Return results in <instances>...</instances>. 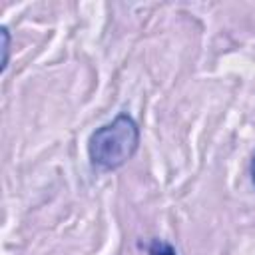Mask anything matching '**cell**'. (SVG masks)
<instances>
[{
    "label": "cell",
    "instance_id": "obj_4",
    "mask_svg": "<svg viewBox=\"0 0 255 255\" xmlns=\"http://www.w3.org/2000/svg\"><path fill=\"white\" fill-rule=\"evenodd\" d=\"M249 175H251V185L255 187V155L251 159V165H249Z\"/></svg>",
    "mask_w": 255,
    "mask_h": 255
},
{
    "label": "cell",
    "instance_id": "obj_1",
    "mask_svg": "<svg viewBox=\"0 0 255 255\" xmlns=\"http://www.w3.org/2000/svg\"><path fill=\"white\" fill-rule=\"evenodd\" d=\"M139 147V126L128 114H118L112 122L96 128L88 137V157L98 169L112 171L126 165Z\"/></svg>",
    "mask_w": 255,
    "mask_h": 255
},
{
    "label": "cell",
    "instance_id": "obj_3",
    "mask_svg": "<svg viewBox=\"0 0 255 255\" xmlns=\"http://www.w3.org/2000/svg\"><path fill=\"white\" fill-rule=\"evenodd\" d=\"M0 36H2V64H0V70L4 72L6 66H8V56H10V32L6 26L0 28Z\"/></svg>",
    "mask_w": 255,
    "mask_h": 255
},
{
    "label": "cell",
    "instance_id": "obj_2",
    "mask_svg": "<svg viewBox=\"0 0 255 255\" xmlns=\"http://www.w3.org/2000/svg\"><path fill=\"white\" fill-rule=\"evenodd\" d=\"M147 253L149 255H177V251L173 249V245H169L163 239H153L149 243V247H147Z\"/></svg>",
    "mask_w": 255,
    "mask_h": 255
}]
</instances>
